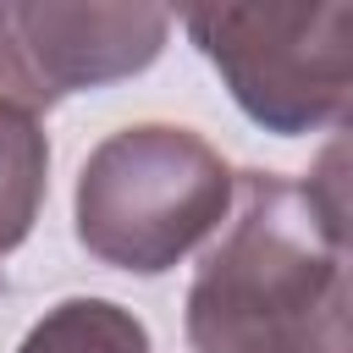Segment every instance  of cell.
Returning <instances> with one entry per match:
<instances>
[{"mask_svg":"<svg viewBox=\"0 0 353 353\" xmlns=\"http://www.w3.org/2000/svg\"><path fill=\"white\" fill-rule=\"evenodd\" d=\"M237 215L188 287L193 353H353L342 143L309 182L232 176Z\"/></svg>","mask_w":353,"mask_h":353,"instance_id":"1","label":"cell"},{"mask_svg":"<svg viewBox=\"0 0 353 353\" xmlns=\"http://www.w3.org/2000/svg\"><path fill=\"white\" fill-rule=\"evenodd\" d=\"M232 210V165L188 127L138 121L94 143L77 171V243L127 276H160L188 259Z\"/></svg>","mask_w":353,"mask_h":353,"instance_id":"2","label":"cell"},{"mask_svg":"<svg viewBox=\"0 0 353 353\" xmlns=\"http://www.w3.org/2000/svg\"><path fill=\"white\" fill-rule=\"evenodd\" d=\"M199 55L221 72L237 110L276 132L303 138L347 116L353 99V6H199L182 17Z\"/></svg>","mask_w":353,"mask_h":353,"instance_id":"3","label":"cell"},{"mask_svg":"<svg viewBox=\"0 0 353 353\" xmlns=\"http://www.w3.org/2000/svg\"><path fill=\"white\" fill-rule=\"evenodd\" d=\"M171 11L160 6H66V0H0V105L28 116L66 94L138 77L160 61Z\"/></svg>","mask_w":353,"mask_h":353,"instance_id":"4","label":"cell"},{"mask_svg":"<svg viewBox=\"0 0 353 353\" xmlns=\"http://www.w3.org/2000/svg\"><path fill=\"white\" fill-rule=\"evenodd\" d=\"M44 182H50V138L39 116L0 105V254H11L33 232Z\"/></svg>","mask_w":353,"mask_h":353,"instance_id":"5","label":"cell"},{"mask_svg":"<svg viewBox=\"0 0 353 353\" xmlns=\"http://www.w3.org/2000/svg\"><path fill=\"white\" fill-rule=\"evenodd\" d=\"M17 353H149V331L110 298H61L17 342Z\"/></svg>","mask_w":353,"mask_h":353,"instance_id":"6","label":"cell"}]
</instances>
